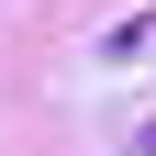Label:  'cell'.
<instances>
[{
	"label": "cell",
	"instance_id": "1",
	"mask_svg": "<svg viewBox=\"0 0 156 156\" xmlns=\"http://www.w3.org/2000/svg\"><path fill=\"white\" fill-rule=\"evenodd\" d=\"M134 156H156V134H145V145H134Z\"/></svg>",
	"mask_w": 156,
	"mask_h": 156
}]
</instances>
